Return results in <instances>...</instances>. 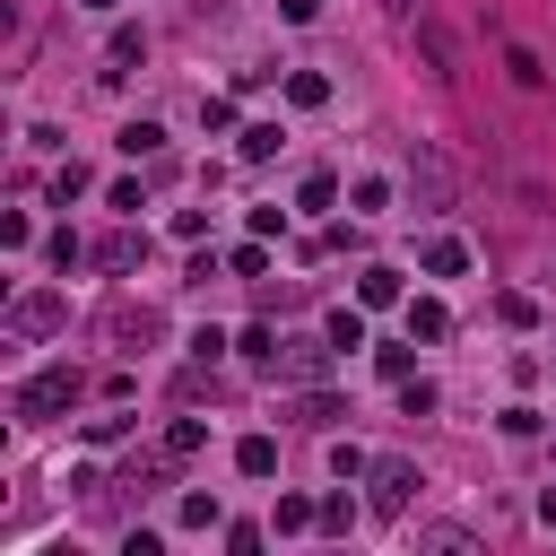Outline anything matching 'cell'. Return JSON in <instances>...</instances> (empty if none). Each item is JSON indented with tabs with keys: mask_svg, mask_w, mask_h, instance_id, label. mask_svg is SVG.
I'll return each mask as SVG.
<instances>
[{
	"mask_svg": "<svg viewBox=\"0 0 556 556\" xmlns=\"http://www.w3.org/2000/svg\"><path fill=\"white\" fill-rule=\"evenodd\" d=\"M426 269H434V278H460V269H469V243H460V235H434V243H426Z\"/></svg>",
	"mask_w": 556,
	"mask_h": 556,
	"instance_id": "ba28073f",
	"label": "cell"
},
{
	"mask_svg": "<svg viewBox=\"0 0 556 556\" xmlns=\"http://www.w3.org/2000/svg\"><path fill=\"white\" fill-rule=\"evenodd\" d=\"M191 9H200V17H217V9H226V0H191Z\"/></svg>",
	"mask_w": 556,
	"mask_h": 556,
	"instance_id": "d6a6232c",
	"label": "cell"
},
{
	"mask_svg": "<svg viewBox=\"0 0 556 556\" xmlns=\"http://www.w3.org/2000/svg\"><path fill=\"white\" fill-rule=\"evenodd\" d=\"M235 348H243V356H252V365H278V348H287V339H278V330H269V321H252V330H243V339H235Z\"/></svg>",
	"mask_w": 556,
	"mask_h": 556,
	"instance_id": "4fadbf2b",
	"label": "cell"
},
{
	"mask_svg": "<svg viewBox=\"0 0 556 556\" xmlns=\"http://www.w3.org/2000/svg\"><path fill=\"white\" fill-rule=\"evenodd\" d=\"M104 339L139 348V339H156V313H104Z\"/></svg>",
	"mask_w": 556,
	"mask_h": 556,
	"instance_id": "8fae6325",
	"label": "cell"
},
{
	"mask_svg": "<svg viewBox=\"0 0 556 556\" xmlns=\"http://www.w3.org/2000/svg\"><path fill=\"white\" fill-rule=\"evenodd\" d=\"M78 9H113V0H78Z\"/></svg>",
	"mask_w": 556,
	"mask_h": 556,
	"instance_id": "836d02e7",
	"label": "cell"
},
{
	"mask_svg": "<svg viewBox=\"0 0 556 556\" xmlns=\"http://www.w3.org/2000/svg\"><path fill=\"white\" fill-rule=\"evenodd\" d=\"M122 148H130V156H156V148H165V130H156V122H130V130H122Z\"/></svg>",
	"mask_w": 556,
	"mask_h": 556,
	"instance_id": "44dd1931",
	"label": "cell"
},
{
	"mask_svg": "<svg viewBox=\"0 0 556 556\" xmlns=\"http://www.w3.org/2000/svg\"><path fill=\"white\" fill-rule=\"evenodd\" d=\"M408 182H417V200H426V208H443V200H452V165H443L434 148H417V165H408Z\"/></svg>",
	"mask_w": 556,
	"mask_h": 556,
	"instance_id": "277c9868",
	"label": "cell"
},
{
	"mask_svg": "<svg viewBox=\"0 0 556 556\" xmlns=\"http://www.w3.org/2000/svg\"><path fill=\"white\" fill-rule=\"evenodd\" d=\"M539 521H547V530H556V486H547V495H539Z\"/></svg>",
	"mask_w": 556,
	"mask_h": 556,
	"instance_id": "1f68e13d",
	"label": "cell"
},
{
	"mask_svg": "<svg viewBox=\"0 0 556 556\" xmlns=\"http://www.w3.org/2000/svg\"><path fill=\"white\" fill-rule=\"evenodd\" d=\"M365 478H374V513H382V521H400V513H408V495L426 486V478H417L408 460H374Z\"/></svg>",
	"mask_w": 556,
	"mask_h": 556,
	"instance_id": "7a4b0ae2",
	"label": "cell"
},
{
	"mask_svg": "<svg viewBox=\"0 0 556 556\" xmlns=\"http://www.w3.org/2000/svg\"><path fill=\"white\" fill-rule=\"evenodd\" d=\"M330 348H365V313L339 304V313H330Z\"/></svg>",
	"mask_w": 556,
	"mask_h": 556,
	"instance_id": "ac0fdd59",
	"label": "cell"
},
{
	"mask_svg": "<svg viewBox=\"0 0 556 556\" xmlns=\"http://www.w3.org/2000/svg\"><path fill=\"white\" fill-rule=\"evenodd\" d=\"M321 521V504H304V495H278V530H313Z\"/></svg>",
	"mask_w": 556,
	"mask_h": 556,
	"instance_id": "ffe728a7",
	"label": "cell"
},
{
	"mask_svg": "<svg viewBox=\"0 0 556 556\" xmlns=\"http://www.w3.org/2000/svg\"><path fill=\"white\" fill-rule=\"evenodd\" d=\"M235 469H243V478H269V469H278V443H269V434H243V443H235Z\"/></svg>",
	"mask_w": 556,
	"mask_h": 556,
	"instance_id": "9c48e42d",
	"label": "cell"
},
{
	"mask_svg": "<svg viewBox=\"0 0 556 556\" xmlns=\"http://www.w3.org/2000/svg\"><path fill=\"white\" fill-rule=\"evenodd\" d=\"M295 417H304V426H339V417H348V408H339V400H330V391H313V382H304V400H295Z\"/></svg>",
	"mask_w": 556,
	"mask_h": 556,
	"instance_id": "5bb4252c",
	"label": "cell"
},
{
	"mask_svg": "<svg viewBox=\"0 0 556 556\" xmlns=\"http://www.w3.org/2000/svg\"><path fill=\"white\" fill-rule=\"evenodd\" d=\"M61 321H70V313H61V295H52V287H35V295H17V304H9V330H17V339H52Z\"/></svg>",
	"mask_w": 556,
	"mask_h": 556,
	"instance_id": "3957f363",
	"label": "cell"
},
{
	"mask_svg": "<svg viewBox=\"0 0 556 556\" xmlns=\"http://www.w3.org/2000/svg\"><path fill=\"white\" fill-rule=\"evenodd\" d=\"M139 261H148V235H130V226L96 243V269H139Z\"/></svg>",
	"mask_w": 556,
	"mask_h": 556,
	"instance_id": "8992f818",
	"label": "cell"
},
{
	"mask_svg": "<svg viewBox=\"0 0 556 556\" xmlns=\"http://www.w3.org/2000/svg\"><path fill=\"white\" fill-rule=\"evenodd\" d=\"M356 208H365V217H382V208H391V182H382V174H365V182H356Z\"/></svg>",
	"mask_w": 556,
	"mask_h": 556,
	"instance_id": "603a6c76",
	"label": "cell"
},
{
	"mask_svg": "<svg viewBox=\"0 0 556 556\" xmlns=\"http://www.w3.org/2000/svg\"><path fill=\"white\" fill-rule=\"evenodd\" d=\"M321 365H330V348H304V339H287L269 374H287V382H321Z\"/></svg>",
	"mask_w": 556,
	"mask_h": 556,
	"instance_id": "5b68a950",
	"label": "cell"
},
{
	"mask_svg": "<svg viewBox=\"0 0 556 556\" xmlns=\"http://www.w3.org/2000/svg\"><path fill=\"white\" fill-rule=\"evenodd\" d=\"M182 521L191 530H217V495H182Z\"/></svg>",
	"mask_w": 556,
	"mask_h": 556,
	"instance_id": "f546056e",
	"label": "cell"
},
{
	"mask_svg": "<svg viewBox=\"0 0 556 556\" xmlns=\"http://www.w3.org/2000/svg\"><path fill=\"white\" fill-rule=\"evenodd\" d=\"M443 330H452V313H443L434 295H417V304H408V339H443Z\"/></svg>",
	"mask_w": 556,
	"mask_h": 556,
	"instance_id": "30bf717a",
	"label": "cell"
},
{
	"mask_svg": "<svg viewBox=\"0 0 556 556\" xmlns=\"http://www.w3.org/2000/svg\"><path fill=\"white\" fill-rule=\"evenodd\" d=\"M78 261H87V243H78V235L61 226V235H52V269H78Z\"/></svg>",
	"mask_w": 556,
	"mask_h": 556,
	"instance_id": "4316f807",
	"label": "cell"
},
{
	"mask_svg": "<svg viewBox=\"0 0 556 556\" xmlns=\"http://www.w3.org/2000/svg\"><path fill=\"white\" fill-rule=\"evenodd\" d=\"M78 191H87V165H61V174H52V200H61V208H70V200H78Z\"/></svg>",
	"mask_w": 556,
	"mask_h": 556,
	"instance_id": "484cf974",
	"label": "cell"
},
{
	"mask_svg": "<svg viewBox=\"0 0 556 556\" xmlns=\"http://www.w3.org/2000/svg\"><path fill=\"white\" fill-rule=\"evenodd\" d=\"M200 122L208 130H235V96H200Z\"/></svg>",
	"mask_w": 556,
	"mask_h": 556,
	"instance_id": "d4e9b609",
	"label": "cell"
},
{
	"mask_svg": "<svg viewBox=\"0 0 556 556\" xmlns=\"http://www.w3.org/2000/svg\"><path fill=\"white\" fill-rule=\"evenodd\" d=\"M330 469H339V486H348V478H365V469H374V460H365V452H356V443H339V452H330Z\"/></svg>",
	"mask_w": 556,
	"mask_h": 556,
	"instance_id": "f1b7e54d",
	"label": "cell"
},
{
	"mask_svg": "<svg viewBox=\"0 0 556 556\" xmlns=\"http://www.w3.org/2000/svg\"><path fill=\"white\" fill-rule=\"evenodd\" d=\"M495 313H504L513 330H530V321H539V304H530V295H495Z\"/></svg>",
	"mask_w": 556,
	"mask_h": 556,
	"instance_id": "83f0119b",
	"label": "cell"
},
{
	"mask_svg": "<svg viewBox=\"0 0 556 556\" xmlns=\"http://www.w3.org/2000/svg\"><path fill=\"white\" fill-rule=\"evenodd\" d=\"M356 304H400V269H365L356 278Z\"/></svg>",
	"mask_w": 556,
	"mask_h": 556,
	"instance_id": "7c38bea8",
	"label": "cell"
},
{
	"mask_svg": "<svg viewBox=\"0 0 556 556\" xmlns=\"http://www.w3.org/2000/svg\"><path fill=\"white\" fill-rule=\"evenodd\" d=\"M243 156H252V165L278 156V122H252V130H243Z\"/></svg>",
	"mask_w": 556,
	"mask_h": 556,
	"instance_id": "7402d4cb",
	"label": "cell"
},
{
	"mask_svg": "<svg viewBox=\"0 0 556 556\" xmlns=\"http://www.w3.org/2000/svg\"><path fill=\"white\" fill-rule=\"evenodd\" d=\"M287 96L313 113V104H330V78H321V70H295V78H287Z\"/></svg>",
	"mask_w": 556,
	"mask_h": 556,
	"instance_id": "2e32d148",
	"label": "cell"
},
{
	"mask_svg": "<svg viewBox=\"0 0 556 556\" xmlns=\"http://www.w3.org/2000/svg\"><path fill=\"white\" fill-rule=\"evenodd\" d=\"M78 400V365H43V374H26V391H17V417H61Z\"/></svg>",
	"mask_w": 556,
	"mask_h": 556,
	"instance_id": "6da1fadb",
	"label": "cell"
},
{
	"mask_svg": "<svg viewBox=\"0 0 556 556\" xmlns=\"http://www.w3.org/2000/svg\"><path fill=\"white\" fill-rule=\"evenodd\" d=\"M200 443H208V426H200V417H174V426H165V452H174V460H191Z\"/></svg>",
	"mask_w": 556,
	"mask_h": 556,
	"instance_id": "9a60e30c",
	"label": "cell"
},
{
	"mask_svg": "<svg viewBox=\"0 0 556 556\" xmlns=\"http://www.w3.org/2000/svg\"><path fill=\"white\" fill-rule=\"evenodd\" d=\"M339 200V174H304V191H295V208H330Z\"/></svg>",
	"mask_w": 556,
	"mask_h": 556,
	"instance_id": "e0dca14e",
	"label": "cell"
},
{
	"mask_svg": "<svg viewBox=\"0 0 556 556\" xmlns=\"http://www.w3.org/2000/svg\"><path fill=\"white\" fill-rule=\"evenodd\" d=\"M104 61H113L104 78H122L130 61H148V35H139V26H113V43H104Z\"/></svg>",
	"mask_w": 556,
	"mask_h": 556,
	"instance_id": "52a82bcc",
	"label": "cell"
},
{
	"mask_svg": "<svg viewBox=\"0 0 556 556\" xmlns=\"http://www.w3.org/2000/svg\"><path fill=\"white\" fill-rule=\"evenodd\" d=\"M417 43H426V61H434V70H452V35H443V26H417Z\"/></svg>",
	"mask_w": 556,
	"mask_h": 556,
	"instance_id": "cb8c5ba5",
	"label": "cell"
},
{
	"mask_svg": "<svg viewBox=\"0 0 556 556\" xmlns=\"http://www.w3.org/2000/svg\"><path fill=\"white\" fill-rule=\"evenodd\" d=\"M400 408H408V417H434V382L408 374V382H400Z\"/></svg>",
	"mask_w": 556,
	"mask_h": 556,
	"instance_id": "d6986e66",
	"label": "cell"
},
{
	"mask_svg": "<svg viewBox=\"0 0 556 556\" xmlns=\"http://www.w3.org/2000/svg\"><path fill=\"white\" fill-rule=\"evenodd\" d=\"M278 17H287V26H313V17H321V0H278Z\"/></svg>",
	"mask_w": 556,
	"mask_h": 556,
	"instance_id": "4dcf8cb0",
	"label": "cell"
}]
</instances>
